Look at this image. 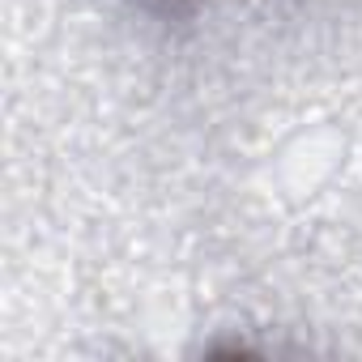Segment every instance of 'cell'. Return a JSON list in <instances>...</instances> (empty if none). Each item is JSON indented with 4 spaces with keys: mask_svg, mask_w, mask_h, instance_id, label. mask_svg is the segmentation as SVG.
Listing matches in <instances>:
<instances>
[{
    "mask_svg": "<svg viewBox=\"0 0 362 362\" xmlns=\"http://www.w3.org/2000/svg\"><path fill=\"white\" fill-rule=\"evenodd\" d=\"M149 9H162V13H188L197 0H145Z\"/></svg>",
    "mask_w": 362,
    "mask_h": 362,
    "instance_id": "6da1fadb",
    "label": "cell"
}]
</instances>
